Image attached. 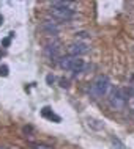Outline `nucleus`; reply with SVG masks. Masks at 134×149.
I'll list each match as a JSON object with an SVG mask.
<instances>
[{"instance_id":"f257e3e1","label":"nucleus","mask_w":134,"mask_h":149,"mask_svg":"<svg viewBox=\"0 0 134 149\" xmlns=\"http://www.w3.org/2000/svg\"><path fill=\"white\" fill-rule=\"evenodd\" d=\"M109 93H111V80H109V77L107 75H98L90 86L92 97L101 99V97H106Z\"/></svg>"},{"instance_id":"0eeeda50","label":"nucleus","mask_w":134,"mask_h":149,"mask_svg":"<svg viewBox=\"0 0 134 149\" xmlns=\"http://www.w3.org/2000/svg\"><path fill=\"white\" fill-rule=\"evenodd\" d=\"M41 30L46 31V33H49V35H57L60 30V27H59V22L54 21V19H44L41 22Z\"/></svg>"},{"instance_id":"9b49d317","label":"nucleus","mask_w":134,"mask_h":149,"mask_svg":"<svg viewBox=\"0 0 134 149\" xmlns=\"http://www.w3.org/2000/svg\"><path fill=\"white\" fill-rule=\"evenodd\" d=\"M32 149H52V148L47 146V144H36V146H33Z\"/></svg>"},{"instance_id":"9d476101","label":"nucleus","mask_w":134,"mask_h":149,"mask_svg":"<svg viewBox=\"0 0 134 149\" xmlns=\"http://www.w3.org/2000/svg\"><path fill=\"white\" fill-rule=\"evenodd\" d=\"M0 75L6 77V75H8V66H5V64H3V66L0 68Z\"/></svg>"},{"instance_id":"f8f14e48","label":"nucleus","mask_w":134,"mask_h":149,"mask_svg":"<svg viewBox=\"0 0 134 149\" xmlns=\"http://www.w3.org/2000/svg\"><path fill=\"white\" fill-rule=\"evenodd\" d=\"M76 38H88V33H85V31H79V33H76Z\"/></svg>"},{"instance_id":"ddd939ff","label":"nucleus","mask_w":134,"mask_h":149,"mask_svg":"<svg viewBox=\"0 0 134 149\" xmlns=\"http://www.w3.org/2000/svg\"><path fill=\"white\" fill-rule=\"evenodd\" d=\"M51 82H54V77H52V75H47V83H51Z\"/></svg>"},{"instance_id":"20e7f679","label":"nucleus","mask_w":134,"mask_h":149,"mask_svg":"<svg viewBox=\"0 0 134 149\" xmlns=\"http://www.w3.org/2000/svg\"><path fill=\"white\" fill-rule=\"evenodd\" d=\"M49 14L52 16L54 21L66 22V21H71V19L76 17V10H73V8H54V6H51Z\"/></svg>"},{"instance_id":"f03ea898","label":"nucleus","mask_w":134,"mask_h":149,"mask_svg":"<svg viewBox=\"0 0 134 149\" xmlns=\"http://www.w3.org/2000/svg\"><path fill=\"white\" fill-rule=\"evenodd\" d=\"M59 66L65 71H71V72H74V74H79V72H82V69L85 68V61L82 58H76V57L66 55V57H60Z\"/></svg>"},{"instance_id":"1a4fd4ad","label":"nucleus","mask_w":134,"mask_h":149,"mask_svg":"<svg viewBox=\"0 0 134 149\" xmlns=\"http://www.w3.org/2000/svg\"><path fill=\"white\" fill-rule=\"evenodd\" d=\"M13 36H14V33H10V36H8V38H5V39H3V41H2L3 47H8V46H10V42H11V38H13Z\"/></svg>"},{"instance_id":"39448f33","label":"nucleus","mask_w":134,"mask_h":149,"mask_svg":"<svg viewBox=\"0 0 134 149\" xmlns=\"http://www.w3.org/2000/svg\"><path fill=\"white\" fill-rule=\"evenodd\" d=\"M90 50L87 42L84 41H78V42H73L68 46V55L70 57H76V58H80L82 55H85L87 52Z\"/></svg>"},{"instance_id":"6e6552de","label":"nucleus","mask_w":134,"mask_h":149,"mask_svg":"<svg viewBox=\"0 0 134 149\" xmlns=\"http://www.w3.org/2000/svg\"><path fill=\"white\" fill-rule=\"evenodd\" d=\"M41 115L44 116V118H49V119H54V121H57V123H60V116H57L49 107H44L41 110Z\"/></svg>"},{"instance_id":"2eb2a0df","label":"nucleus","mask_w":134,"mask_h":149,"mask_svg":"<svg viewBox=\"0 0 134 149\" xmlns=\"http://www.w3.org/2000/svg\"><path fill=\"white\" fill-rule=\"evenodd\" d=\"M0 60H2V54H0Z\"/></svg>"},{"instance_id":"7ed1b4c3","label":"nucleus","mask_w":134,"mask_h":149,"mask_svg":"<svg viewBox=\"0 0 134 149\" xmlns=\"http://www.w3.org/2000/svg\"><path fill=\"white\" fill-rule=\"evenodd\" d=\"M107 104H109V108L114 111H120L123 110L125 105H126V96L123 94V91L115 88L109 93V97H107Z\"/></svg>"},{"instance_id":"423d86ee","label":"nucleus","mask_w":134,"mask_h":149,"mask_svg":"<svg viewBox=\"0 0 134 149\" xmlns=\"http://www.w3.org/2000/svg\"><path fill=\"white\" fill-rule=\"evenodd\" d=\"M44 55H46L49 60H60V42L52 41L49 42L46 47H44Z\"/></svg>"},{"instance_id":"4468645a","label":"nucleus","mask_w":134,"mask_h":149,"mask_svg":"<svg viewBox=\"0 0 134 149\" xmlns=\"http://www.w3.org/2000/svg\"><path fill=\"white\" fill-rule=\"evenodd\" d=\"M2 24H3V16L0 14V25H2Z\"/></svg>"}]
</instances>
